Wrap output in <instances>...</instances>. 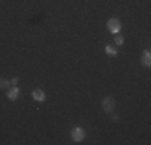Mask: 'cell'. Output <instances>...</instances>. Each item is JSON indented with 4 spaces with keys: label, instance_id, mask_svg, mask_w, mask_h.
Listing matches in <instances>:
<instances>
[{
    "label": "cell",
    "instance_id": "52a82bcc",
    "mask_svg": "<svg viewBox=\"0 0 151 145\" xmlns=\"http://www.w3.org/2000/svg\"><path fill=\"white\" fill-rule=\"evenodd\" d=\"M105 50H106V55H109V57H117V49L116 47H113V45H106L105 47Z\"/></svg>",
    "mask_w": 151,
    "mask_h": 145
},
{
    "label": "cell",
    "instance_id": "277c9868",
    "mask_svg": "<svg viewBox=\"0 0 151 145\" xmlns=\"http://www.w3.org/2000/svg\"><path fill=\"white\" fill-rule=\"evenodd\" d=\"M18 97H19V89H18L16 86H12L8 90H6V99L8 100L15 102V100H18Z\"/></svg>",
    "mask_w": 151,
    "mask_h": 145
},
{
    "label": "cell",
    "instance_id": "8fae6325",
    "mask_svg": "<svg viewBox=\"0 0 151 145\" xmlns=\"http://www.w3.org/2000/svg\"><path fill=\"white\" fill-rule=\"evenodd\" d=\"M10 82H12V86H16L18 82H19V78H13V79H12V81H10Z\"/></svg>",
    "mask_w": 151,
    "mask_h": 145
},
{
    "label": "cell",
    "instance_id": "8992f818",
    "mask_svg": "<svg viewBox=\"0 0 151 145\" xmlns=\"http://www.w3.org/2000/svg\"><path fill=\"white\" fill-rule=\"evenodd\" d=\"M140 61H142V65H143V66H146V68L151 66V53H150L148 49L143 52V55H142V58H140Z\"/></svg>",
    "mask_w": 151,
    "mask_h": 145
},
{
    "label": "cell",
    "instance_id": "9c48e42d",
    "mask_svg": "<svg viewBox=\"0 0 151 145\" xmlns=\"http://www.w3.org/2000/svg\"><path fill=\"white\" fill-rule=\"evenodd\" d=\"M116 37H114V42H116V45H122L124 44V37H122L121 34H114Z\"/></svg>",
    "mask_w": 151,
    "mask_h": 145
},
{
    "label": "cell",
    "instance_id": "5b68a950",
    "mask_svg": "<svg viewBox=\"0 0 151 145\" xmlns=\"http://www.w3.org/2000/svg\"><path fill=\"white\" fill-rule=\"evenodd\" d=\"M32 99H34L35 102H39V103H42V102H45L47 95H45V92L42 89H34L32 90Z\"/></svg>",
    "mask_w": 151,
    "mask_h": 145
},
{
    "label": "cell",
    "instance_id": "ba28073f",
    "mask_svg": "<svg viewBox=\"0 0 151 145\" xmlns=\"http://www.w3.org/2000/svg\"><path fill=\"white\" fill-rule=\"evenodd\" d=\"M12 87V82L6 81V79H2L0 78V90H8Z\"/></svg>",
    "mask_w": 151,
    "mask_h": 145
},
{
    "label": "cell",
    "instance_id": "30bf717a",
    "mask_svg": "<svg viewBox=\"0 0 151 145\" xmlns=\"http://www.w3.org/2000/svg\"><path fill=\"white\" fill-rule=\"evenodd\" d=\"M111 119H113L114 123H117V121H119V115H117V113H113V115H111Z\"/></svg>",
    "mask_w": 151,
    "mask_h": 145
},
{
    "label": "cell",
    "instance_id": "6da1fadb",
    "mask_svg": "<svg viewBox=\"0 0 151 145\" xmlns=\"http://www.w3.org/2000/svg\"><path fill=\"white\" fill-rule=\"evenodd\" d=\"M108 26V31L111 32V34H119L121 32V20H117V18H109L106 23Z\"/></svg>",
    "mask_w": 151,
    "mask_h": 145
},
{
    "label": "cell",
    "instance_id": "7a4b0ae2",
    "mask_svg": "<svg viewBox=\"0 0 151 145\" xmlns=\"http://www.w3.org/2000/svg\"><path fill=\"white\" fill-rule=\"evenodd\" d=\"M101 108L106 113H113V110L116 108V99L114 97H105L101 102Z\"/></svg>",
    "mask_w": 151,
    "mask_h": 145
},
{
    "label": "cell",
    "instance_id": "3957f363",
    "mask_svg": "<svg viewBox=\"0 0 151 145\" xmlns=\"http://www.w3.org/2000/svg\"><path fill=\"white\" fill-rule=\"evenodd\" d=\"M71 137H73L74 142H82L85 139V132L82 128H74L73 132H71Z\"/></svg>",
    "mask_w": 151,
    "mask_h": 145
}]
</instances>
